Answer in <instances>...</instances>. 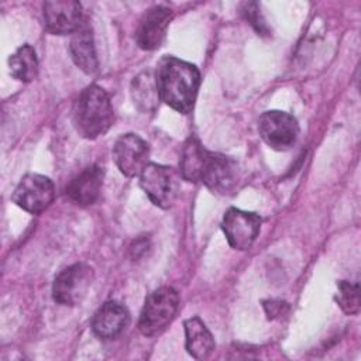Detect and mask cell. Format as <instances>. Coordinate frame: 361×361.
I'll return each mask as SVG.
<instances>
[{
    "label": "cell",
    "mask_w": 361,
    "mask_h": 361,
    "mask_svg": "<svg viewBox=\"0 0 361 361\" xmlns=\"http://www.w3.org/2000/svg\"><path fill=\"white\" fill-rule=\"evenodd\" d=\"M104 172L99 165H90L69 180L65 193L78 206L93 204L102 190Z\"/></svg>",
    "instance_id": "obj_14"
},
{
    "label": "cell",
    "mask_w": 361,
    "mask_h": 361,
    "mask_svg": "<svg viewBox=\"0 0 361 361\" xmlns=\"http://www.w3.org/2000/svg\"><path fill=\"white\" fill-rule=\"evenodd\" d=\"M10 75L24 83L35 79L38 73V58L35 49L30 44H24L8 58Z\"/></svg>",
    "instance_id": "obj_18"
},
{
    "label": "cell",
    "mask_w": 361,
    "mask_h": 361,
    "mask_svg": "<svg viewBox=\"0 0 361 361\" xmlns=\"http://www.w3.org/2000/svg\"><path fill=\"white\" fill-rule=\"evenodd\" d=\"M148 247H149V244H148V240H145V238H140V240L134 241V244L130 248L133 252V258H138L141 254H145L147 252L145 248H148Z\"/></svg>",
    "instance_id": "obj_23"
},
{
    "label": "cell",
    "mask_w": 361,
    "mask_h": 361,
    "mask_svg": "<svg viewBox=\"0 0 361 361\" xmlns=\"http://www.w3.org/2000/svg\"><path fill=\"white\" fill-rule=\"evenodd\" d=\"M42 14L47 30L55 35L73 34L86 23L82 4L75 0L45 1Z\"/></svg>",
    "instance_id": "obj_11"
},
{
    "label": "cell",
    "mask_w": 361,
    "mask_h": 361,
    "mask_svg": "<svg viewBox=\"0 0 361 361\" xmlns=\"http://www.w3.org/2000/svg\"><path fill=\"white\" fill-rule=\"evenodd\" d=\"M179 307V295L171 286H161L151 292L144 302L138 319V329L147 337L162 334L173 320Z\"/></svg>",
    "instance_id": "obj_3"
},
{
    "label": "cell",
    "mask_w": 361,
    "mask_h": 361,
    "mask_svg": "<svg viewBox=\"0 0 361 361\" xmlns=\"http://www.w3.org/2000/svg\"><path fill=\"white\" fill-rule=\"evenodd\" d=\"M185 347L188 353L196 360L207 358L214 350V338L206 324L199 317L185 320Z\"/></svg>",
    "instance_id": "obj_16"
},
{
    "label": "cell",
    "mask_w": 361,
    "mask_h": 361,
    "mask_svg": "<svg viewBox=\"0 0 361 361\" xmlns=\"http://www.w3.org/2000/svg\"><path fill=\"white\" fill-rule=\"evenodd\" d=\"M69 51L75 65L87 75H93L97 71V55L93 41L92 28L85 23L78 31L72 34Z\"/></svg>",
    "instance_id": "obj_15"
},
{
    "label": "cell",
    "mask_w": 361,
    "mask_h": 361,
    "mask_svg": "<svg viewBox=\"0 0 361 361\" xmlns=\"http://www.w3.org/2000/svg\"><path fill=\"white\" fill-rule=\"evenodd\" d=\"M258 131L264 142L276 151L289 149L299 134L298 120L279 110H269L261 114L258 120Z\"/></svg>",
    "instance_id": "obj_8"
},
{
    "label": "cell",
    "mask_w": 361,
    "mask_h": 361,
    "mask_svg": "<svg viewBox=\"0 0 361 361\" xmlns=\"http://www.w3.org/2000/svg\"><path fill=\"white\" fill-rule=\"evenodd\" d=\"M55 197V186L48 176L24 175L13 192V202L31 214H39L49 207Z\"/></svg>",
    "instance_id": "obj_7"
},
{
    "label": "cell",
    "mask_w": 361,
    "mask_h": 361,
    "mask_svg": "<svg viewBox=\"0 0 361 361\" xmlns=\"http://www.w3.org/2000/svg\"><path fill=\"white\" fill-rule=\"evenodd\" d=\"M111 154L118 171L127 178H135L148 164L149 147L138 134L128 133L116 140Z\"/></svg>",
    "instance_id": "obj_10"
},
{
    "label": "cell",
    "mask_w": 361,
    "mask_h": 361,
    "mask_svg": "<svg viewBox=\"0 0 361 361\" xmlns=\"http://www.w3.org/2000/svg\"><path fill=\"white\" fill-rule=\"evenodd\" d=\"M262 306H264V310H265L268 319H279V317L285 316L289 310V305L286 302L276 300V299L264 300Z\"/></svg>",
    "instance_id": "obj_22"
},
{
    "label": "cell",
    "mask_w": 361,
    "mask_h": 361,
    "mask_svg": "<svg viewBox=\"0 0 361 361\" xmlns=\"http://www.w3.org/2000/svg\"><path fill=\"white\" fill-rule=\"evenodd\" d=\"M140 186L161 209H169L179 192V178L173 168L149 162L140 173Z\"/></svg>",
    "instance_id": "obj_5"
},
{
    "label": "cell",
    "mask_w": 361,
    "mask_h": 361,
    "mask_svg": "<svg viewBox=\"0 0 361 361\" xmlns=\"http://www.w3.org/2000/svg\"><path fill=\"white\" fill-rule=\"evenodd\" d=\"M237 179L238 166L231 157L204 149L199 166L197 182H202L216 195H227L235 188Z\"/></svg>",
    "instance_id": "obj_4"
},
{
    "label": "cell",
    "mask_w": 361,
    "mask_h": 361,
    "mask_svg": "<svg viewBox=\"0 0 361 361\" xmlns=\"http://www.w3.org/2000/svg\"><path fill=\"white\" fill-rule=\"evenodd\" d=\"M154 73L159 99L182 114L190 113L200 85L199 69L190 62L165 55Z\"/></svg>",
    "instance_id": "obj_1"
},
{
    "label": "cell",
    "mask_w": 361,
    "mask_h": 361,
    "mask_svg": "<svg viewBox=\"0 0 361 361\" xmlns=\"http://www.w3.org/2000/svg\"><path fill=\"white\" fill-rule=\"evenodd\" d=\"M240 13L245 18V21L259 34L269 35V28L261 14L259 6L255 1H245L240 4Z\"/></svg>",
    "instance_id": "obj_21"
},
{
    "label": "cell",
    "mask_w": 361,
    "mask_h": 361,
    "mask_svg": "<svg viewBox=\"0 0 361 361\" xmlns=\"http://www.w3.org/2000/svg\"><path fill=\"white\" fill-rule=\"evenodd\" d=\"M131 96L134 106L141 113H152L155 111L159 103V93L157 89L155 73L149 69L138 73L131 82Z\"/></svg>",
    "instance_id": "obj_17"
},
{
    "label": "cell",
    "mask_w": 361,
    "mask_h": 361,
    "mask_svg": "<svg viewBox=\"0 0 361 361\" xmlns=\"http://www.w3.org/2000/svg\"><path fill=\"white\" fill-rule=\"evenodd\" d=\"M336 302L345 314H357L360 312V286L348 281L337 282Z\"/></svg>",
    "instance_id": "obj_20"
},
{
    "label": "cell",
    "mask_w": 361,
    "mask_h": 361,
    "mask_svg": "<svg viewBox=\"0 0 361 361\" xmlns=\"http://www.w3.org/2000/svg\"><path fill=\"white\" fill-rule=\"evenodd\" d=\"M130 324L128 310L118 302H104L93 314L90 327L102 340H113L118 337Z\"/></svg>",
    "instance_id": "obj_13"
},
{
    "label": "cell",
    "mask_w": 361,
    "mask_h": 361,
    "mask_svg": "<svg viewBox=\"0 0 361 361\" xmlns=\"http://www.w3.org/2000/svg\"><path fill=\"white\" fill-rule=\"evenodd\" d=\"M72 121L76 131L87 140L107 133L114 121V110L106 90L97 85L85 87L73 102Z\"/></svg>",
    "instance_id": "obj_2"
},
{
    "label": "cell",
    "mask_w": 361,
    "mask_h": 361,
    "mask_svg": "<svg viewBox=\"0 0 361 361\" xmlns=\"http://www.w3.org/2000/svg\"><path fill=\"white\" fill-rule=\"evenodd\" d=\"M93 279L94 272L90 265L85 262L72 264L55 276L52 298L59 305L76 306L85 299Z\"/></svg>",
    "instance_id": "obj_6"
},
{
    "label": "cell",
    "mask_w": 361,
    "mask_h": 361,
    "mask_svg": "<svg viewBox=\"0 0 361 361\" xmlns=\"http://www.w3.org/2000/svg\"><path fill=\"white\" fill-rule=\"evenodd\" d=\"M173 14L169 7L154 6L148 8L142 14L135 30L137 45L144 51L157 49L166 35Z\"/></svg>",
    "instance_id": "obj_12"
},
{
    "label": "cell",
    "mask_w": 361,
    "mask_h": 361,
    "mask_svg": "<svg viewBox=\"0 0 361 361\" xmlns=\"http://www.w3.org/2000/svg\"><path fill=\"white\" fill-rule=\"evenodd\" d=\"M203 151L204 147L196 137H189L185 141L179 161V172L185 180L197 183V171Z\"/></svg>",
    "instance_id": "obj_19"
},
{
    "label": "cell",
    "mask_w": 361,
    "mask_h": 361,
    "mask_svg": "<svg viewBox=\"0 0 361 361\" xmlns=\"http://www.w3.org/2000/svg\"><path fill=\"white\" fill-rule=\"evenodd\" d=\"M261 228V217L257 213L237 207L226 210L221 220V230L234 250H248L254 244Z\"/></svg>",
    "instance_id": "obj_9"
}]
</instances>
